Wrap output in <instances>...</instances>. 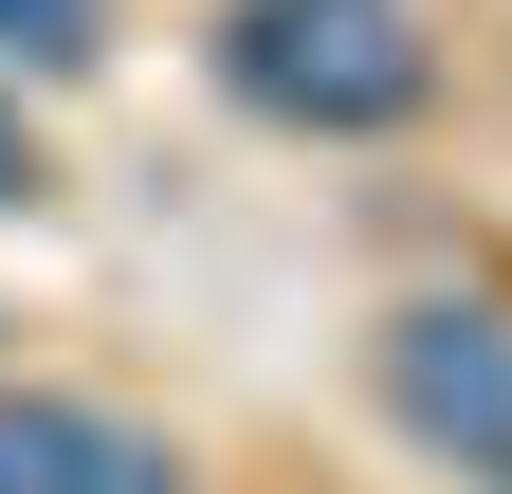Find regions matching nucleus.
I'll return each mask as SVG.
<instances>
[{"instance_id":"1","label":"nucleus","mask_w":512,"mask_h":494,"mask_svg":"<svg viewBox=\"0 0 512 494\" xmlns=\"http://www.w3.org/2000/svg\"><path fill=\"white\" fill-rule=\"evenodd\" d=\"M220 74L275 110V129H403V110L439 92V37L403 19V0H238L220 19Z\"/></svg>"},{"instance_id":"5","label":"nucleus","mask_w":512,"mask_h":494,"mask_svg":"<svg viewBox=\"0 0 512 494\" xmlns=\"http://www.w3.org/2000/svg\"><path fill=\"white\" fill-rule=\"evenodd\" d=\"M19 183H37V147H19V129H0V202H19Z\"/></svg>"},{"instance_id":"6","label":"nucleus","mask_w":512,"mask_h":494,"mask_svg":"<svg viewBox=\"0 0 512 494\" xmlns=\"http://www.w3.org/2000/svg\"><path fill=\"white\" fill-rule=\"evenodd\" d=\"M476 494H512V476H476Z\"/></svg>"},{"instance_id":"3","label":"nucleus","mask_w":512,"mask_h":494,"mask_svg":"<svg viewBox=\"0 0 512 494\" xmlns=\"http://www.w3.org/2000/svg\"><path fill=\"white\" fill-rule=\"evenodd\" d=\"M0 494H183V440L74 385H0Z\"/></svg>"},{"instance_id":"4","label":"nucleus","mask_w":512,"mask_h":494,"mask_svg":"<svg viewBox=\"0 0 512 494\" xmlns=\"http://www.w3.org/2000/svg\"><path fill=\"white\" fill-rule=\"evenodd\" d=\"M110 37V0H0V74H74Z\"/></svg>"},{"instance_id":"2","label":"nucleus","mask_w":512,"mask_h":494,"mask_svg":"<svg viewBox=\"0 0 512 494\" xmlns=\"http://www.w3.org/2000/svg\"><path fill=\"white\" fill-rule=\"evenodd\" d=\"M384 421L458 476H512V312L494 293H403L384 312Z\"/></svg>"}]
</instances>
